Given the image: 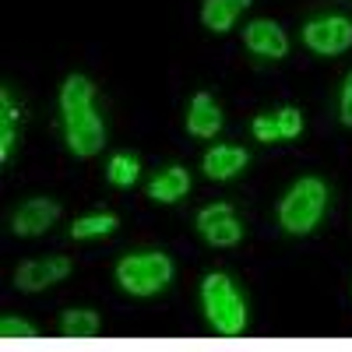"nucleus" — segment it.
I'll return each mask as SVG.
<instances>
[{"instance_id": "nucleus-1", "label": "nucleus", "mask_w": 352, "mask_h": 352, "mask_svg": "<svg viewBox=\"0 0 352 352\" xmlns=\"http://www.w3.org/2000/svg\"><path fill=\"white\" fill-rule=\"evenodd\" d=\"M201 307L208 324L226 335V338H236L247 331V300L240 296V289L232 285L229 275L212 272L208 278L201 282Z\"/></svg>"}, {"instance_id": "nucleus-2", "label": "nucleus", "mask_w": 352, "mask_h": 352, "mask_svg": "<svg viewBox=\"0 0 352 352\" xmlns=\"http://www.w3.org/2000/svg\"><path fill=\"white\" fill-rule=\"evenodd\" d=\"M324 208H328V187H324V180H317V176H303V180H296L285 190V197L278 204V222H282L285 232L303 236V232H310L320 222Z\"/></svg>"}, {"instance_id": "nucleus-3", "label": "nucleus", "mask_w": 352, "mask_h": 352, "mask_svg": "<svg viewBox=\"0 0 352 352\" xmlns=\"http://www.w3.org/2000/svg\"><path fill=\"white\" fill-rule=\"evenodd\" d=\"M173 278V261L166 254H127L116 264V282L131 296H155Z\"/></svg>"}, {"instance_id": "nucleus-4", "label": "nucleus", "mask_w": 352, "mask_h": 352, "mask_svg": "<svg viewBox=\"0 0 352 352\" xmlns=\"http://www.w3.org/2000/svg\"><path fill=\"white\" fill-rule=\"evenodd\" d=\"M64 138H67V148L78 159H92L106 144V127L92 106H81V109L64 113Z\"/></svg>"}, {"instance_id": "nucleus-5", "label": "nucleus", "mask_w": 352, "mask_h": 352, "mask_svg": "<svg viewBox=\"0 0 352 352\" xmlns=\"http://www.w3.org/2000/svg\"><path fill=\"white\" fill-rule=\"evenodd\" d=\"M303 43L320 53V56H335V53H345L352 46V21L342 18V14H328V18H314L307 28H303Z\"/></svg>"}, {"instance_id": "nucleus-6", "label": "nucleus", "mask_w": 352, "mask_h": 352, "mask_svg": "<svg viewBox=\"0 0 352 352\" xmlns=\"http://www.w3.org/2000/svg\"><path fill=\"white\" fill-rule=\"evenodd\" d=\"M197 232L212 247H232V243H240L243 226H240L236 212H232V204L219 201V204H208V208L197 212Z\"/></svg>"}, {"instance_id": "nucleus-7", "label": "nucleus", "mask_w": 352, "mask_h": 352, "mask_svg": "<svg viewBox=\"0 0 352 352\" xmlns=\"http://www.w3.org/2000/svg\"><path fill=\"white\" fill-rule=\"evenodd\" d=\"M67 275H71V261L67 257H39V261H25L21 268L14 272V282L25 292H39V289H50L56 282H64Z\"/></svg>"}, {"instance_id": "nucleus-8", "label": "nucleus", "mask_w": 352, "mask_h": 352, "mask_svg": "<svg viewBox=\"0 0 352 352\" xmlns=\"http://www.w3.org/2000/svg\"><path fill=\"white\" fill-rule=\"evenodd\" d=\"M56 219H60V204L50 201V197H32L14 212L11 229L18 232V236H39V232H46Z\"/></svg>"}, {"instance_id": "nucleus-9", "label": "nucleus", "mask_w": 352, "mask_h": 352, "mask_svg": "<svg viewBox=\"0 0 352 352\" xmlns=\"http://www.w3.org/2000/svg\"><path fill=\"white\" fill-rule=\"evenodd\" d=\"M243 43L247 50H254L257 56H268V60H278V56L289 53V36L282 32V25L268 21V18H257L243 28Z\"/></svg>"}, {"instance_id": "nucleus-10", "label": "nucleus", "mask_w": 352, "mask_h": 352, "mask_svg": "<svg viewBox=\"0 0 352 352\" xmlns=\"http://www.w3.org/2000/svg\"><path fill=\"white\" fill-rule=\"evenodd\" d=\"M201 169H204L208 180H232L240 169H247V148H236V144H215V148H208V155H204Z\"/></svg>"}, {"instance_id": "nucleus-11", "label": "nucleus", "mask_w": 352, "mask_h": 352, "mask_svg": "<svg viewBox=\"0 0 352 352\" xmlns=\"http://www.w3.org/2000/svg\"><path fill=\"white\" fill-rule=\"evenodd\" d=\"M222 127V109L219 102L208 96V92H197L190 99V109H187V131L194 138H215Z\"/></svg>"}, {"instance_id": "nucleus-12", "label": "nucleus", "mask_w": 352, "mask_h": 352, "mask_svg": "<svg viewBox=\"0 0 352 352\" xmlns=\"http://www.w3.org/2000/svg\"><path fill=\"white\" fill-rule=\"evenodd\" d=\"M187 190H190V173H187L184 166L162 169L155 180L148 184V197H152V201H162V204H173V201L187 197Z\"/></svg>"}, {"instance_id": "nucleus-13", "label": "nucleus", "mask_w": 352, "mask_h": 352, "mask_svg": "<svg viewBox=\"0 0 352 352\" xmlns=\"http://www.w3.org/2000/svg\"><path fill=\"white\" fill-rule=\"evenodd\" d=\"M247 4L250 0H204L201 21H204V28H212V32H229Z\"/></svg>"}, {"instance_id": "nucleus-14", "label": "nucleus", "mask_w": 352, "mask_h": 352, "mask_svg": "<svg viewBox=\"0 0 352 352\" xmlns=\"http://www.w3.org/2000/svg\"><path fill=\"white\" fill-rule=\"evenodd\" d=\"M92 99H96V85L88 81L85 74H71L64 81V88H60V109L64 113L67 109H81V106H92Z\"/></svg>"}, {"instance_id": "nucleus-15", "label": "nucleus", "mask_w": 352, "mask_h": 352, "mask_svg": "<svg viewBox=\"0 0 352 352\" xmlns=\"http://www.w3.org/2000/svg\"><path fill=\"white\" fill-rule=\"evenodd\" d=\"M64 338H96L99 335V314L96 310H67L60 317Z\"/></svg>"}, {"instance_id": "nucleus-16", "label": "nucleus", "mask_w": 352, "mask_h": 352, "mask_svg": "<svg viewBox=\"0 0 352 352\" xmlns=\"http://www.w3.org/2000/svg\"><path fill=\"white\" fill-rule=\"evenodd\" d=\"M0 106H4V113H0V159H11V148H14V120H18V109L11 102V92H0Z\"/></svg>"}, {"instance_id": "nucleus-17", "label": "nucleus", "mask_w": 352, "mask_h": 352, "mask_svg": "<svg viewBox=\"0 0 352 352\" xmlns=\"http://www.w3.org/2000/svg\"><path fill=\"white\" fill-rule=\"evenodd\" d=\"M138 173H141V169H138V159L127 155V152L113 155L109 166H106V176H109V184H113V187H134Z\"/></svg>"}, {"instance_id": "nucleus-18", "label": "nucleus", "mask_w": 352, "mask_h": 352, "mask_svg": "<svg viewBox=\"0 0 352 352\" xmlns=\"http://www.w3.org/2000/svg\"><path fill=\"white\" fill-rule=\"evenodd\" d=\"M116 229V215H88V219H78L71 226V236L74 240H88V236H109Z\"/></svg>"}, {"instance_id": "nucleus-19", "label": "nucleus", "mask_w": 352, "mask_h": 352, "mask_svg": "<svg viewBox=\"0 0 352 352\" xmlns=\"http://www.w3.org/2000/svg\"><path fill=\"white\" fill-rule=\"evenodd\" d=\"M0 338L4 342H36L39 331L28 324V320H18V317H4L0 320Z\"/></svg>"}, {"instance_id": "nucleus-20", "label": "nucleus", "mask_w": 352, "mask_h": 352, "mask_svg": "<svg viewBox=\"0 0 352 352\" xmlns=\"http://www.w3.org/2000/svg\"><path fill=\"white\" fill-rule=\"evenodd\" d=\"M275 120H278V131H282V141H292V138H300L303 131V113L296 106H285L275 113Z\"/></svg>"}, {"instance_id": "nucleus-21", "label": "nucleus", "mask_w": 352, "mask_h": 352, "mask_svg": "<svg viewBox=\"0 0 352 352\" xmlns=\"http://www.w3.org/2000/svg\"><path fill=\"white\" fill-rule=\"evenodd\" d=\"M254 138H257V141H264V144L282 141V131H278L275 113H272V116H254Z\"/></svg>"}, {"instance_id": "nucleus-22", "label": "nucleus", "mask_w": 352, "mask_h": 352, "mask_svg": "<svg viewBox=\"0 0 352 352\" xmlns=\"http://www.w3.org/2000/svg\"><path fill=\"white\" fill-rule=\"evenodd\" d=\"M338 116H342V124H345V127H352V71H349V78H345V85H342Z\"/></svg>"}]
</instances>
